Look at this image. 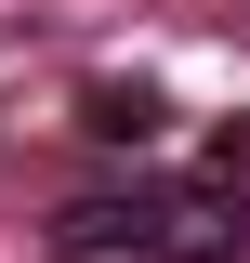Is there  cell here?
Masks as SVG:
<instances>
[{"instance_id": "obj_2", "label": "cell", "mask_w": 250, "mask_h": 263, "mask_svg": "<svg viewBox=\"0 0 250 263\" xmlns=\"http://www.w3.org/2000/svg\"><path fill=\"white\" fill-rule=\"evenodd\" d=\"M79 132H93V145H171V92H145V79H93V92H79Z\"/></svg>"}, {"instance_id": "obj_1", "label": "cell", "mask_w": 250, "mask_h": 263, "mask_svg": "<svg viewBox=\"0 0 250 263\" xmlns=\"http://www.w3.org/2000/svg\"><path fill=\"white\" fill-rule=\"evenodd\" d=\"M237 250H250V184H224V171L53 211V263H237Z\"/></svg>"}]
</instances>
